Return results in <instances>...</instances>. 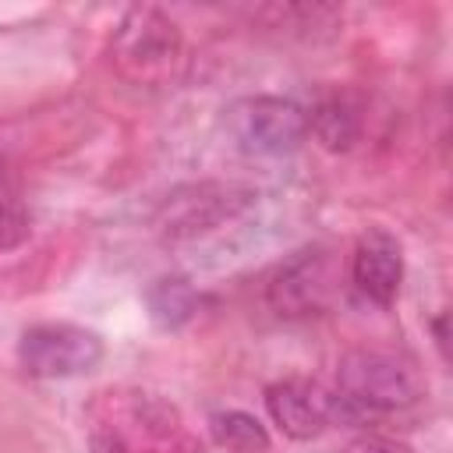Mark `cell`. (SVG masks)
<instances>
[{"mask_svg":"<svg viewBox=\"0 0 453 453\" xmlns=\"http://www.w3.org/2000/svg\"><path fill=\"white\" fill-rule=\"evenodd\" d=\"M92 453H202L180 411L145 389H103L85 411Z\"/></svg>","mask_w":453,"mask_h":453,"instance_id":"cell-1","label":"cell"},{"mask_svg":"<svg viewBox=\"0 0 453 453\" xmlns=\"http://www.w3.org/2000/svg\"><path fill=\"white\" fill-rule=\"evenodd\" d=\"M28 212L18 198V184H14V173L11 166L0 159V251L7 248H18L25 237H28Z\"/></svg>","mask_w":453,"mask_h":453,"instance_id":"cell-14","label":"cell"},{"mask_svg":"<svg viewBox=\"0 0 453 453\" xmlns=\"http://www.w3.org/2000/svg\"><path fill=\"white\" fill-rule=\"evenodd\" d=\"M255 202V191L234 180H195L173 188L156 209V234L170 244L195 241L237 219Z\"/></svg>","mask_w":453,"mask_h":453,"instance_id":"cell-5","label":"cell"},{"mask_svg":"<svg viewBox=\"0 0 453 453\" xmlns=\"http://www.w3.org/2000/svg\"><path fill=\"white\" fill-rule=\"evenodd\" d=\"M340 283L336 255L322 244L294 251L265 283V301L280 319H308L329 308Z\"/></svg>","mask_w":453,"mask_h":453,"instance_id":"cell-6","label":"cell"},{"mask_svg":"<svg viewBox=\"0 0 453 453\" xmlns=\"http://www.w3.org/2000/svg\"><path fill=\"white\" fill-rule=\"evenodd\" d=\"M304 113H308V134L329 152H347L361 138L365 127L361 106L347 92H329Z\"/></svg>","mask_w":453,"mask_h":453,"instance_id":"cell-10","label":"cell"},{"mask_svg":"<svg viewBox=\"0 0 453 453\" xmlns=\"http://www.w3.org/2000/svg\"><path fill=\"white\" fill-rule=\"evenodd\" d=\"M340 453H414L403 439L396 435H382V432H361L354 435Z\"/></svg>","mask_w":453,"mask_h":453,"instance_id":"cell-15","label":"cell"},{"mask_svg":"<svg viewBox=\"0 0 453 453\" xmlns=\"http://www.w3.org/2000/svg\"><path fill=\"white\" fill-rule=\"evenodd\" d=\"M265 28H283L287 35L315 39L319 32H333L340 25V11L329 4H273L258 11Z\"/></svg>","mask_w":453,"mask_h":453,"instance_id":"cell-12","label":"cell"},{"mask_svg":"<svg viewBox=\"0 0 453 453\" xmlns=\"http://www.w3.org/2000/svg\"><path fill=\"white\" fill-rule=\"evenodd\" d=\"M184 53L180 28L159 7H131L110 42L113 67L131 85H163L173 78Z\"/></svg>","mask_w":453,"mask_h":453,"instance_id":"cell-2","label":"cell"},{"mask_svg":"<svg viewBox=\"0 0 453 453\" xmlns=\"http://www.w3.org/2000/svg\"><path fill=\"white\" fill-rule=\"evenodd\" d=\"M336 382H340V396L361 407L365 414L400 411L425 396V379L414 368V361L375 347L347 350L336 365Z\"/></svg>","mask_w":453,"mask_h":453,"instance_id":"cell-3","label":"cell"},{"mask_svg":"<svg viewBox=\"0 0 453 453\" xmlns=\"http://www.w3.org/2000/svg\"><path fill=\"white\" fill-rule=\"evenodd\" d=\"M209 435L226 453H269L273 446L265 425L248 411H216L209 418Z\"/></svg>","mask_w":453,"mask_h":453,"instance_id":"cell-13","label":"cell"},{"mask_svg":"<svg viewBox=\"0 0 453 453\" xmlns=\"http://www.w3.org/2000/svg\"><path fill=\"white\" fill-rule=\"evenodd\" d=\"M350 280L354 287L375 301V304H393L400 294V280H403V255L400 244L389 234H368L357 241L354 258H350Z\"/></svg>","mask_w":453,"mask_h":453,"instance_id":"cell-9","label":"cell"},{"mask_svg":"<svg viewBox=\"0 0 453 453\" xmlns=\"http://www.w3.org/2000/svg\"><path fill=\"white\" fill-rule=\"evenodd\" d=\"M145 308L159 329H180L198 311V290L184 276H159L145 290Z\"/></svg>","mask_w":453,"mask_h":453,"instance_id":"cell-11","label":"cell"},{"mask_svg":"<svg viewBox=\"0 0 453 453\" xmlns=\"http://www.w3.org/2000/svg\"><path fill=\"white\" fill-rule=\"evenodd\" d=\"M106 347L99 333L74 322H39L18 340V361L32 379H74L88 375L103 361Z\"/></svg>","mask_w":453,"mask_h":453,"instance_id":"cell-7","label":"cell"},{"mask_svg":"<svg viewBox=\"0 0 453 453\" xmlns=\"http://www.w3.org/2000/svg\"><path fill=\"white\" fill-rule=\"evenodd\" d=\"M226 138L244 156H287L308 138V113L283 96H244L223 110Z\"/></svg>","mask_w":453,"mask_h":453,"instance_id":"cell-4","label":"cell"},{"mask_svg":"<svg viewBox=\"0 0 453 453\" xmlns=\"http://www.w3.org/2000/svg\"><path fill=\"white\" fill-rule=\"evenodd\" d=\"M265 411L283 435L304 442L322 435L333 421V393H326L315 379L290 375L265 389Z\"/></svg>","mask_w":453,"mask_h":453,"instance_id":"cell-8","label":"cell"}]
</instances>
